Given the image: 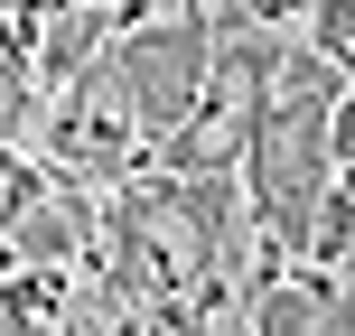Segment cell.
Wrapping results in <instances>:
<instances>
[{
    "label": "cell",
    "mask_w": 355,
    "mask_h": 336,
    "mask_svg": "<svg viewBox=\"0 0 355 336\" xmlns=\"http://www.w3.org/2000/svg\"><path fill=\"white\" fill-rule=\"evenodd\" d=\"M318 336H355V281L337 290V299H327V327H318Z\"/></svg>",
    "instance_id": "obj_11"
},
{
    "label": "cell",
    "mask_w": 355,
    "mask_h": 336,
    "mask_svg": "<svg viewBox=\"0 0 355 336\" xmlns=\"http://www.w3.org/2000/svg\"><path fill=\"white\" fill-rule=\"evenodd\" d=\"M37 196V177L10 159V141H0V252H10V224H19V206Z\"/></svg>",
    "instance_id": "obj_8"
},
{
    "label": "cell",
    "mask_w": 355,
    "mask_h": 336,
    "mask_svg": "<svg viewBox=\"0 0 355 336\" xmlns=\"http://www.w3.org/2000/svg\"><path fill=\"white\" fill-rule=\"evenodd\" d=\"M131 150H141V112H131L122 75H112V56H103V66H85V75L66 85V103H56V168L122 177Z\"/></svg>",
    "instance_id": "obj_3"
},
{
    "label": "cell",
    "mask_w": 355,
    "mask_h": 336,
    "mask_svg": "<svg viewBox=\"0 0 355 336\" xmlns=\"http://www.w3.org/2000/svg\"><path fill=\"white\" fill-rule=\"evenodd\" d=\"M28 131V94H19V66H0V141Z\"/></svg>",
    "instance_id": "obj_9"
},
{
    "label": "cell",
    "mask_w": 355,
    "mask_h": 336,
    "mask_svg": "<svg viewBox=\"0 0 355 336\" xmlns=\"http://www.w3.org/2000/svg\"><path fill=\"white\" fill-rule=\"evenodd\" d=\"M337 66H327L318 47H281V66H271L262 85V112H252V206H262L271 243L300 252L309 243V215H318V196L337 187Z\"/></svg>",
    "instance_id": "obj_1"
},
{
    "label": "cell",
    "mask_w": 355,
    "mask_h": 336,
    "mask_svg": "<svg viewBox=\"0 0 355 336\" xmlns=\"http://www.w3.org/2000/svg\"><path fill=\"white\" fill-rule=\"evenodd\" d=\"M85 66H103V10H66L56 19V37H47V85H75Z\"/></svg>",
    "instance_id": "obj_5"
},
{
    "label": "cell",
    "mask_w": 355,
    "mask_h": 336,
    "mask_svg": "<svg viewBox=\"0 0 355 336\" xmlns=\"http://www.w3.org/2000/svg\"><path fill=\"white\" fill-rule=\"evenodd\" d=\"M75 243H85V215H75L56 187H37L28 206H19L10 252H0V262H10V271H66V262H75Z\"/></svg>",
    "instance_id": "obj_4"
},
{
    "label": "cell",
    "mask_w": 355,
    "mask_h": 336,
    "mask_svg": "<svg viewBox=\"0 0 355 336\" xmlns=\"http://www.w3.org/2000/svg\"><path fill=\"white\" fill-rule=\"evenodd\" d=\"M309 47H318L337 75H355V0H318V19H309Z\"/></svg>",
    "instance_id": "obj_7"
},
{
    "label": "cell",
    "mask_w": 355,
    "mask_h": 336,
    "mask_svg": "<svg viewBox=\"0 0 355 336\" xmlns=\"http://www.w3.org/2000/svg\"><path fill=\"white\" fill-rule=\"evenodd\" d=\"M112 75H122L131 112H141V141H168L215 75V19H141L112 47Z\"/></svg>",
    "instance_id": "obj_2"
},
{
    "label": "cell",
    "mask_w": 355,
    "mask_h": 336,
    "mask_svg": "<svg viewBox=\"0 0 355 336\" xmlns=\"http://www.w3.org/2000/svg\"><path fill=\"white\" fill-rule=\"evenodd\" d=\"M300 0H234V28H271V19H290Z\"/></svg>",
    "instance_id": "obj_10"
},
{
    "label": "cell",
    "mask_w": 355,
    "mask_h": 336,
    "mask_svg": "<svg viewBox=\"0 0 355 336\" xmlns=\"http://www.w3.org/2000/svg\"><path fill=\"white\" fill-rule=\"evenodd\" d=\"M327 299H337V290H318V281H300V290H262L252 336H318V327H327Z\"/></svg>",
    "instance_id": "obj_6"
}]
</instances>
